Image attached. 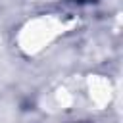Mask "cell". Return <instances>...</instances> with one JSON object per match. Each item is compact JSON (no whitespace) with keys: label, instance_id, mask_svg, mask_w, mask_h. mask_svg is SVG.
I'll return each mask as SVG.
<instances>
[{"label":"cell","instance_id":"6da1fadb","mask_svg":"<svg viewBox=\"0 0 123 123\" xmlns=\"http://www.w3.org/2000/svg\"><path fill=\"white\" fill-rule=\"evenodd\" d=\"M81 2H94V0H81Z\"/></svg>","mask_w":123,"mask_h":123}]
</instances>
